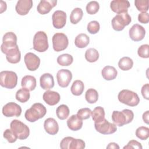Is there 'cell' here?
Here are the masks:
<instances>
[{"label":"cell","mask_w":149,"mask_h":149,"mask_svg":"<svg viewBox=\"0 0 149 149\" xmlns=\"http://www.w3.org/2000/svg\"><path fill=\"white\" fill-rule=\"evenodd\" d=\"M47 113V109L41 103H34L30 108L27 109L24 113L25 118L30 122H34L43 118Z\"/></svg>","instance_id":"obj_1"},{"label":"cell","mask_w":149,"mask_h":149,"mask_svg":"<svg viewBox=\"0 0 149 149\" xmlns=\"http://www.w3.org/2000/svg\"><path fill=\"white\" fill-rule=\"evenodd\" d=\"M112 120L114 124L118 126H123L130 123L134 118V113L130 109H125L122 111H114L112 113Z\"/></svg>","instance_id":"obj_2"},{"label":"cell","mask_w":149,"mask_h":149,"mask_svg":"<svg viewBox=\"0 0 149 149\" xmlns=\"http://www.w3.org/2000/svg\"><path fill=\"white\" fill-rule=\"evenodd\" d=\"M118 98L121 103L130 107H135L140 102V98L137 94L127 89L121 90L118 94Z\"/></svg>","instance_id":"obj_3"},{"label":"cell","mask_w":149,"mask_h":149,"mask_svg":"<svg viewBox=\"0 0 149 149\" xmlns=\"http://www.w3.org/2000/svg\"><path fill=\"white\" fill-rule=\"evenodd\" d=\"M17 83V76L13 71L4 70L0 73V84L8 89L15 88Z\"/></svg>","instance_id":"obj_4"},{"label":"cell","mask_w":149,"mask_h":149,"mask_svg":"<svg viewBox=\"0 0 149 149\" xmlns=\"http://www.w3.org/2000/svg\"><path fill=\"white\" fill-rule=\"evenodd\" d=\"M49 45L47 34L42 31L37 32L33 38V49L39 52L46 51Z\"/></svg>","instance_id":"obj_5"},{"label":"cell","mask_w":149,"mask_h":149,"mask_svg":"<svg viewBox=\"0 0 149 149\" xmlns=\"http://www.w3.org/2000/svg\"><path fill=\"white\" fill-rule=\"evenodd\" d=\"M132 22V18L127 12L117 14L111 21L112 26L116 31H122L126 26L129 25Z\"/></svg>","instance_id":"obj_6"},{"label":"cell","mask_w":149,"mask_h":149,"mask_svg":"<svg viewBox=\"0 0 149 149\" xmlns=\"http://www.w3.org/2000/svg\"><path fill=\"white\" fill-rule=\"evenodd\" d=\"M10 126L19 139L24 140L29 136L30 129L29 127L21 121L14 119L11 122Z\"/></svg>","instance_id":"obj_7"},{"label":"cell","mask_w":149,"mask_h":149,"mask_svg":"<svg viewBox=\"0 0 149 149\" xmlns=\"http://www.w3.org/2000/svg\"><path fill=\"white\" fill-rule=\"evenodd\" d=\"M85 147V142L83 140L69 136L64 137L60 143L62 149H83Z\"/></svg>","instance_id":"obj_8"},{"label":"cell","mask_w":149,"mask_h":149,"mask_svg":"<svg viewBox=\"0 0 149 149\" xmlns=\"http://www.w3.org/2000/svg\"><path fill=\"white\" fill-rule=\"evenodd\" d=\"M53 49L56 52L65 50L68 46L69 40L66 35L62 33H56L52 37Z\"/></svg>","instance_id":"obj_9"},{"label":"cell","mask_w":149,"mask_h":149,"mask_svg":"<svg viewBox=\"0 0 149 149\" xmlns=\"http://www.w3.org/2000/svg\"><path fill=\"white\" fill-rule=\"evenodd\" d=\"M17 45V36L13 32L6 33L2 38V44L1 49L2 53L5 54L9 49L15 47Z\"/></svg>","instance_id":"obj_10"},{"label":"cell","mask_w":149,"mask_h":149,"mask_svg":"<svg viewBox=\"0 0 149 149\" xmlns=\"http://www.w3.org/2000/svg\"><path fill=\"white\" fill-rule=\"evenodd\" d=\"M95 130L102 134H111L114 133L117 130L116 125L110 123L104 119L100 123H94Z\"/></svg>","instance_id":"obj_11"},{"label":"cell","mask_w":149,"mask_h":149,"mask_svg":"<svg viewBox=\"0 0 149 149\" xmlns=\"http://www.w3.org/2000/svg\"><path fill=\"white\" fill-rule=\"evenodd\" d=\"M2 113L6 117H19L22 113V108L15 102H8L3 107Z\"/></svg>","instance_id":"obj_12"},{"label":"cell","mask_w":149,"mask_h":149,"mask_svg":"<svg viewBox=\"0 0 149 149\" xmlns=\"http://www.w3.org/2000/svg\"><path fill=\"white\" fill-rule=\"evenodd\" d=\"M72 79V73L68 69H61L56 73L58 85L62 88L67 87Z\"/></svg>","instance_id":"obj_13"},{"label":"cell","mask_w":149,"mask_h":149,"mask_svg":"<svg viewBox=\"0 0 149 149\" xmlns=\"http://www.w3.org/2000/svg\"><path fill=\"white\" fill-rule=\"evenodd\" d=\"M24 61L27 69L30 71L36 70L40 65V59L32 52H28L24 55Z\"/></svg>","instance_id":"obj_14"},{"label":"cell","mask_w":149,"mask_h":149,"mask_svg":"<svg viewBox=\"0 0 149 149\" xmlns=\"http://www.w3.org/2000/svg\"><path fill=\"white\" fill-rule=\"evenodd\" d=\"M66 13L63 10H56L52 16L53 26L58 29L63 28L66 22Z\"/></svg>","instance_id":"obj_15"},{"label":"cell","mask_w":149,"mask_h":149,"mask_svg":"<svg viewBox=\"0 0 149 149\" xmlns=\"http://www.w3.org/2000/svg\"><path fill=\"white\" fill-rule=\"evenodd\" d=\"M129 37L134 41H140L142 40L146 35L144 28L140 24H133L129 29Z\"/></svg>","instance_id":"obj_16"},{"label":"cell","mask_w":149,"mask_h":149,"mask_svg":"<svg viewBox=\"0 0 149 149\" xmlns=\"http://www.w3.org/2000/svg\"><path fill=\"white\" fill-rule=\"evenodd\" d=\"M130 3L127 0H113L110 3L111 10L117 14L127 12Z\"/></svg>","instance_id":"obj_17"},{"label":"cell","mask_w":149,"mask_h":149,"mask_svg":"<svg viewBox=\"0 0 149 149\" xmlns=\"http://www.w3.org/2000/svg\"><path fill=\"white\" fill-rule=\"evenodd\" d=\"M56 0H41L37 5V10L41 15L48 13L56 5Z\"/></svg>","instance_id":"obj_18"},{"label":"cell","mask_w":149,"mask_h":149,"mask_svg":"<svg viewBox=\"0 0 149 149\" xmlns=\"http://www.w3.org/2000/svg\"><path fill=\"white\" fill-rule=\"evenodd\" d=\"M33 4L31 0H19L15 6L16 11L19 15H26L29 12L33 6Z\"/></svg>","instance_id":"obj_19"},{"label":"cell","mask_w":149,"mask_h":149,"mask_svg":"<svg viewBox=\"0 0 149 149\" xmlns=\"http://www.w3.org/2000/svg\"><path fill=\"white\" fill-rule=\"evenodd\" d=\"M42 98L48 105L54 106L59 102L61 97L58 92L47 90L43 94Z\"/></svg>","instance_id":"obj_20"},{"label":"cell","mask_w":149,"mask_h":149,"mask_svg":"<svg viewBox=\"0 0 149 149\" xmlns=\"http://www.w3.org/2000/svg\"><path fill=\"white\" fill-rule=\"evenodd\" d=\"M5 54L6 55L8 62L10 63H17L20 61L21 54L17 45L15 47L7 51Z\"/></svg>","instance_id":"obj_21"},{"label":"cell","mask_w":149,"mask_h":149,"mask_svg":"<svg viewBox=\"0 0 149 149\" xmlns=\"http://www.w3.org/2000/svg\"><path fill=\"white\" fill-rule=\"evenodd\" d=\"M44 127L45 132L51 135L56 134L59 130L58 124L52 118H48L45 120Z\"/></svg>","instance_id":"obj_22"},{"label":"cell","mask_w":149,"mask_h":149,"mask_svg":"<svg viewBox=\"0 0 149 149\" xmlns=\"http://www.w3.org/2000/svg\"><path fill=\"white\" fill-rule=\"evenodd\" d=\"M40 83L41 87L45 90H49L54 86V77L48 73L42 74L40 78Z\"/></svg>","instance_id":"obj_23"},{"label":"cell","mask_w":149,"mask_h":149,"mask_svg":"<svg viewBox=\"0 0 149 149\" xmlns=\"http://www.w3.org/2000/svg\"><path fill=\"white\" fill-rule=\"evenodd\" d=\"M67 125L70 130L72 131H77L82 127L83 121L77 115H72L68 119Z\"/></svg>","instance_id":"obj_24"},{"label":"cell","mask_w":149,"mask_h":149,"mask_svg":"<svg viewBox=\"0 0 149 149\" xmlns=\"http://www.w3.org/2000/svg\"><path fill=\"white\" fill-rule=\"evenodd\" d=\"M101 74L105 80L108 81L112 80L116 77L118 71L113 66H106L102 69Z\"/></svg>","instance_id":"obj_25"},{"label":"cell","mask_w":149,"mask_h":149,"mask_svg":"<svg viewBox=\"0 0 149 149\" xmlns=\"http://www.w3.org/2000/svg\"><path fill=\"white\" fill-rule=\"evenodd\" d=\"M22 88H25L29 91H33L36 87V79L31 75H26L24 76L21 81Z\"/></svg>","instance_id":"obj_26"},{"label":"cell","mask_w":149,"mask_h":149,"mask_svg":"<svg viewBox=\"0 0 149 149\" xmlns=\"http://www.w3.org/2000/svg\"><path fill=\"white\" fill-rule=\"evenodd\" d=\"M90 42L89 37L85 33H80L76 36L74 40L75 45L79 48L86 47Z\"/></svg>","instance_id":"obj_27"},{"label":"cell","mask_w":149,"mask_h":149,"mask_svg":"<svg viewBox=\"0 0 149 149\" xmlns=\"http://www.w3.org/2000/svg\"><path fill=\"white\" fill-rule=\"evenodd\" d=\"M91 116L94 123H100L105 119V111L101 107H95L91 111Z\"/></svg>","instance_id":"obj_28"},{"label":"cell","mask_w":149,"mask_h":149,"mask_svg":"<svg viewBox=\"0 0 149 149\" xmlns=\"http://www.w3.org/2000/svg\"><path fill=\"white\" fill-rule=\"evenodd\" d=\"M84 89V85L82 81L80 80H76L73 81L70 91L73 95L79 96L82 94Z\"/></svg>","instance_id":"obj_29"},{"label":"cell","mask_w":149,"mask_h":149,"mask_svg":"<svg viewBox=\"0 0 149 149\" xmlns=\"http://www.w3.org/2000/svg\"><path fill=\"white\" fill-rule=\"evenodd\" d=\"M30 91L25 88H22L17 91L15 97L16 99L21 103H24L27 102L30 97Z\"/></svg>","instance_id":"obj_30"},{"label":"cell","mask_w":149,"mask_h":149,"mask_svg":"<svg viewBox=\"0 0 149 149\" xmlns=\"http://www.w3.org/2000/svg\"><path fill=\"white\" fill-rule=\"evenodd\" d=\"M133 66V60L128 57L125 56L120 59L118 62L119 68L122 70H129L132 68Z\"/></svg>","instance_id":"obj_31"},{"label":"cell","mask_w":149,"mask_h":149,"mask_svg":"<svg viewBox=\"0 0 149 149\" xmlns=\"http://www.w3.org/2000/svg\"><path fill=\"white\" fill-rule=\"evenodd\" d=\"M83 16V12L82 9L80 8H76L70 13V21L72 24H76L81 20Z\"/></svg>","instance_id":"obj_32"},{"label":"cell","mask_w":149,"mask_h":149,"mask_svg":"<svg viewBox=\"0 0 149 149\" xmlns=\"http://www.w3.org/2000/svg\"><path fill=\"white\" fill-rule=\"evenodd\" d=\"M73 61V56L69 54H63L57 58L58 63L62 66H68L70 65Z\"/></svg>","instance_id":"obj_33"},{"label":"cell","mask_w":149,"mask_h":149,"mask_svg":"<svg viewBox=\"0 0 149 149\" xmlns=\"http://www.w3.org/2000/svg\"><path fill=\"white\" fill-rule=\"evenodd\" d=\"M85 58L89 62H95L99 58V53L95 48H88L85 52Z\"/></svg>","instance_id":"obj_34"},{"label":"cell","mask_w":149,"mask_h":149,"mask_svg":"<svg viewBox=\"0 0 149 149\" xmlns=\"http://www.w3.org/2000/svg\"><path fill=\"white\" fill-rule=\"evenodd\" d=\"M85 98L89 104L95 103L98 99V93L96 90L89 88L86 92Z\"/></svg>","instance_id":"obj_35"},{"label":"cell","mask_w":149,"mask_h":149,"mask_svg":"<svg viewBox=\"0 0 149 149\" xmlns=\"http://www.w3.org/2000/svg\"><path fill=\"white\" fill-rule=\"evenodd\" d=\"M56 113L57 117L61 120H64L66 119L69 115V107L65 104L59 105L56 110Z\"/></svg>","instance_id":"obj_36"},{"label":"cell","mask_w":149,"mask_h":149,"mask_svg":"<svg viewBox=\"0 0 149 149\" xmlns=\"http://www.w3.org/2000/svg\"><path fill=\"white\" fill-rule=\"evenodd\" d=\"M136 136L140 140H147L149 137L148 127L145 126L139 127L136 130Z\"/></svg>","instance_id":"obj_37"},{"label":"cell","mask_w":149,"mask_h":149,"mask_svg":"<svg viewBox=\"0 0 149 149\" xmlns=\"http://www.w3.org/2000/svg\"><path fill=\"white\" fill-rule=\"evenodd\" d=\"M148 0H135L134 5L139 11L141 12H147L149 6Z\"/></svg>","instance_id":"obj_38"},{"label":"cell","mask_w":149,"mask_h":149,"mask_svg":"<svg viewBox=\"0 0 149 149\" xmlns=\"http://www.w3.org/2000/svg\"><path fill=\"white\" fill-rule=\"evenodd\" d=\"M100 9V5L98 2L95 1H90L86 5V11L90 15H94Z\"/></svg>","instance_id":"obj_39"},{"label":"cell","mask_w":149,"mask_h":149,"mask_svg":"<svg viewBox=\"0 0 149 149\" xmlns=\"http://www.w3.org/2000/svg\"><path fill=\"white\" fill-rule=\"evenodd\" d=\"M87 31L91 34H95L97 33L100 29L99 23L96 20L91 21L87 24Z\"/></svg>","instance_id":"obj_40"},{"label":"cell","mask_w":149,"mask_h":149,"mask_svg":"<svg viewBox=\"0 0 149 149\" xmlns=\"http://www.w3.org/2000/svg\"><path fill=\"white\" fill-rule=\"evenodd\" d=\"M3 136L5 139L7 140V141L10 143H13L15 142L17 140V137L16 135V134L12 131V130L10 129H7L5 130L3 132Z\"/></svg>","instance_id":"obj_41"},{"label":"cell","mask_w":149,"mask_h":149,"mask_svg":"<svg viewBox=\"0 0 149 149\" xmlns=\"http://www.w3.org/2000/svg\"><path fill=\"white\" fill-rule=\"evenodd\" d=\"M91 115V111L88 108H83L80 109L77 113V116L81 120L87 119Z\"/></svg>","instance_id":"obj_42"},{"label":"cell","mask_w":149,"mask_h":149,"mask_svg":"<svg viewBox=\"0 0 149 149\" xmlns=\"http://www.w3.org/2000/svg\"><path fill=\"white\" fill-rule=\"evenodd\" d=\"M149 45L148 44H143L139 47L137 50V54L139 56L143 58H148L149 57L148 54Z\"/></svg>","instance_id":"obj_43"},{"label":"cell","mask_w":149,"mask_h":149,"mask_svg":"<svg viewBox=\"0 0 149 149\" xmlns=\"http://www.w3.org/2000/svg\"><path fill=\"white\" fill-rule=\"evenodd\" d=\"M142 146L140 143L135 140H132L128 142L126 146L123 147V149H131V148H137L142 149Z\"/></svg>","instance_id":"obj_44"},{"label":"cell","mask_w":149,"mask_h":149,"mask_svg":"<svg viewBox=\"0 0 149 149\" xmlns=\"http://www.w3.org/2000/svg\"><path fill=\"white\" fill-rule=\"evenodd\" d=\"M138 20L141 23L147 24L149 22V15L147 12H141L138 15Z\"/></svg>","instance_id":"obj_45"},{"label":"cell","mask_w":149,"mask_h":149,"mask_svg":"<svg viewBox=\"0 0 149 149\" xmlns=\"http://www.w3.org/2000/svg\"><path fill=\"white\" fill-rule=\"evenodd\" d=\"M141 94L143 97L146 99L147 100H149V84L148 83H146L141 88Z\"/></svg>","instance_id":"obj_46"},{"label":"cell","mask_w":149,"mask_h":149,"mask_svg":"<svg viewBox=\"0 0 149 149\" xmlns=\"http://www.w3.org/2000/svg\"><path fill=\"white\" fill-rule=\"evenodd\" d=\"M143 120L146 124H148L149 123V111H147L143 114Z\"/></svg>","instance_id":"obj_47"},{"label":"cell","mask_w":149,"mask_h":149,"mask_svg":"<svg viewBox=\"0 0 149 149\" xmlns=\"http://www.w3.org/2000/svg\"><path fill=\"white\" fill-rule=\"evenodd\" d=\"M119 146L118 145V144L115 143H109V144L107 146V148H110V149H112V148H117V149H119Z\"/></svg>","instance_id":"obj_48"},{"label":"cell","mask_w":149,"mask_h":149,"mask_svg":"<svg viewBox=\"0 0 149 149\" xmlns=\"http://www.w3.org/2000/svg\"><path fill=\"white\" fill-rule=\"evenodd\" d=\"M6 9V3L3 1H1V13L5 11Z\"/></svg>","instance_id":"obj_49"}]
</instances>
